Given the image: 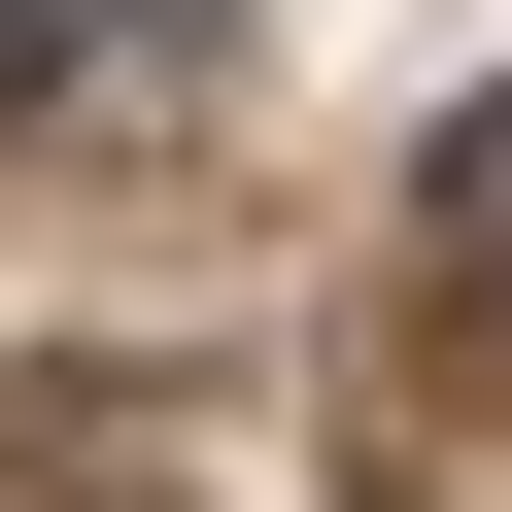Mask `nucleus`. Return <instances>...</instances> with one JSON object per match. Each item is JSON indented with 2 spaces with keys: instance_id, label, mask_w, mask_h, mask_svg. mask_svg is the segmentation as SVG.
<instances>
[{
  "instance_id": "1",
  "label": "nucleus",
  "mask_w": 512,
  "mask_h": 512,
  "mask_svg": "<svg viewBox=\"0 0 512 512\" xmlns=\"http://www.w3.org/2000/svg\"><path fill=\"white\" fill-rule=\"evenodd\" d=\"M239 69V0H0V137H69V103H171Z\"/></svg>"
},
{
  "instance_id": "2",
  "label": "nucleus",
  "mask_w": 512,
  "mask_h": 512,
  "mask_svg": "<svg viewBox=\"0 0 512 512\" xmlns=\"http://www.w3.org/2000/svg\"><path fill=\"white\" fill-rule=\"evenodd\" d=\"M410 205H444V274H478V308H512V69H478V103H444V171H410Z\"/></svg>"
}]
</instances>
